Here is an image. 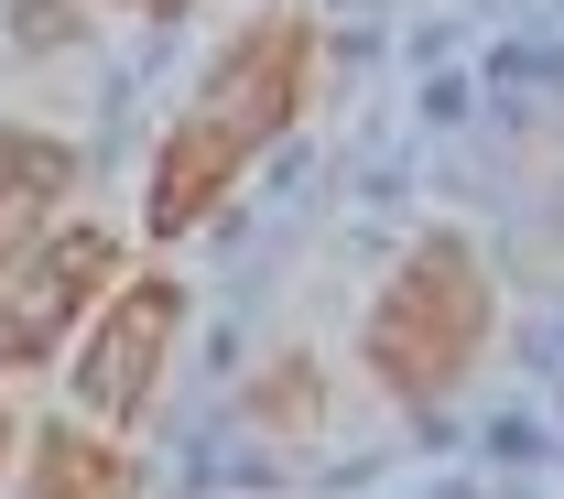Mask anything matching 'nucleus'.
I'll list each match as a JSON object with an SVG mask.
<instances>
[{
    "mask_svg": "<svg viewBox=\"0 0 564 499\" xmlns=\"http://www.w3.org/2000/svg\"><path fill=\"white\" fill-rule=\"evenodd\" d=\"M489 337V272L467 239H423L391 272V293L369 304V380L391 402H445L467 380V358Z\"/></svg>",
    "mask_w": 564,
    "mask_h": 499,
    "instance_id": "f03ea898",
    "label": "nucleus"
},
{
    "mask_svg": "<svg viewBox=\"0 0 564 499\" xmlns=\"http://www.w3.org/2000/svg\"><path fill=\"white\" fill-rule=\"evenodd\" d=\"M109 272H120V239H109V228L44 239V250L11 272V293H0V369H44V358L66 348V326L109 293Z\"/></svg>",
    "mask_w": 564,
    "mask_h": 499,
    "instance_id": "20e7f679",
    "label": "nucleus"
},
{
    "mask_svg": "<svg viewBox=\"0 0 564 499\" xmlns=\"http://www.w3.org/2000/svg\"><path fill=\"white\" fill-rule=\"evenodd\" d=\"M22 499H141V467L120 445H98V434H44L33 445V467H22Z\"/></svg>",
    "mask_w": 564,
    "mask_h": 499,
    "instance_id": "423d86ee",
    "label": "nucleus"
},
{
    "mask_svg": "<svg viewBox=\"0 0 564 499\" xmlns=\"http://www.w3.org/2000/svg\"><path fill=\"white\" fill-rule=\"evenodd\" d=\"M76 196V152L44 131H0V283L55 239V207Z\"/></svg>",
    "mask_w": 564,
    "mask_h": 499,
    "instance_id": "39448f33",
    "label": "nucleus"
},
{
    "mask_svg": "<svg viewBox=\"0 0 564 499\" xmlns=\"http://www.w3.org/2000/svg\"><path fill=\"white\" fill-rule=\"evenodd\" d=\"M174 326H185V293L163 283V272H152V283H131V293H109L98 337L76 348V402H87L98 424H141V413H152V391H163Z\"/></svg>",
    "mask_w": 564,
    "mask_h": 499,
    "instance_id": "7ed1b4c3",
    "label": "nucleus"
},
{
    "mask_svg": "<svg viewBox=\"0 0 564 499\" xmlns=\"http://www.w3.org/2000/svg\"><path fill=\"white\" fill-rule=\"evenodd\" d=\"M304 76H315V22H293V11L250 22V33L217 55L207 87L185 98V120H174L163 152H152V196H141L152 239H185V228H207V217L239 196V174L293 131Z\"/></svg>",
    "mask_w": 564,
    "mask_h": 499,
    "instance_id": "f257e3e1",
    "label": "nucleus"
},
{
    "mask_svg": "<svg viewBox=\"0 0 564 499\" xmlns=\"http://www.w3.org/2000/svg\"><path fill=\"white\" fill-rule=\"evenodd\" d=\"M120 11H152V22H174V11H185V0H120Z\"/></svg>",
    "mask_w": 564,
    "mask_h": 499,
    "instance_id": "0eeeda50",
    "label": "nucleus"
},
{
    "mask_svg": "<svg viewBox=\"0 0 564 499\" xmlns=\"http://www.w3.org/2000/svg\"><path fill=\"white\" fill-rule=\"evenodd\" d=\"M0 467H11V402H0Z\"/></svg>",
    "mask_w": 564,
    "mask_h": 499,
    "instance_id": "6e6552de",
    "label": "nucleus"
}]
</instances>
